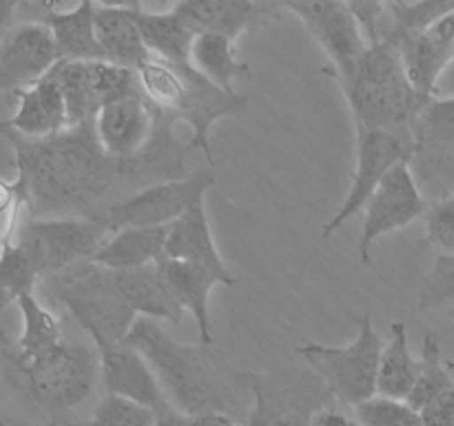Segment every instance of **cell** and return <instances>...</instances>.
<instances>
[{"instance_id":"35","label":"cell","mask_w":454,"mask_h":426,"mask_svg":"<svg viewBox=\"0 0 454 426\" xmlns=\"http://www.w3.org/2000/svg\"><path fill=\"white\" fill-rule=\"evenodd\" d=\"M359 426H424L421 413L406 399H390L375 395L353 408Z\"/></svg>"},{"instance_id":"33","label":"cell","mask_w":454,"mask_h":426,"mask_svg":"<svg viewBox=\"0 0 454 426\" xmlns=\"http://www.w3.org/2000/svg\"><path fill=\"white\" fill-rule=\"evenodd\" d=\"M454 9V0H424V3H388L393 27L386 34L393 38H408L421 34L433 22ZM386 38V36H384Z\"/></svg>"},{"instance_id":"22","label":"cell","mask_w":454,"mask_h":426,"mask_svg":"<svg viewBox=\"0 0 454 426\" xmlns=\"http://www.w3.org/2000/svg\"><path fill=\"white\" fill-rule=\"evenodd\" d=\"M115 282L122 291L124 300L129 302L136 315L146 320H167L177 324L184 315V309L173 296L160 262L140 269L120 271L115 273Z\"/></svg>"},{"instance_id":"37","label":"cell","mask_w":454,"mask_h":426,"mask_svg":"<svg viewBox=\"0 0 454 426\" xmlns=\"http://www.w3.org/2000/svg\"><path fill=\"white\" fill-rule=\"evenodd\" d=\"M22 213H27V200L20 182L16 178L12 182L0 178V248L16 240Z\"/></svg>"},{"instance_id":"27","label":"cell","mask_w":454,"mask_h":426,"mask_svg":"<svg viewBox=\"0 0 454 426\" xmlns=\"http://www.w3.org/2000/svg\"><path fill=\"white\" fill-rule=\"evenodd\" d=\"M189 65L208 83L229 93H238L235 84L248 80L251 75V67L239 60L235 53L233 40L217 34L195 36L193 44H191Z\"/></svg>"},{"instance_id":"38","label":"cell","mask_w":454,"mask_h":426,"mask_svg":"<svg viewBox=\"0 0 454 426\" xmlns=\"http://www.w3.org/2000/svg\"><path fill=\"white\" fill-rule=\"evenodd\" d=\"M426 238L439 256H454V195L430 209L426 216Z\"/></svg>"},{"instance_id":"18","label":"cell","mask_w":454,"mask_h":426,"mask_svg":"<svg viewBox=\"0 0 454 426\" xmlns=\"http://www.w3.org/2000/svg\"><path fill=\"white\" fill-rule=\"evenodd\" d=\"M164 260L191 262V264H198L202 269L211 271L226 287H233L235 284L233 273L226 266V262L222 260L215 240H213L204 200L193 204L180 220H176L168 226L167 244H164Z\"/></svg>"},{"instance_id":"10","label":"cell","mask_w":454,"mask_h":426,"mask_svg":"<svg viewBox=\"0 0 454 426\" xmlns=\"http://www.w3.org/2000/svg\"><path fill=\"white\" fill-rule=\"evenodd\" d=\"M357 129V146H355V173L350 189L335 216L324 225L322 235L331 238L341 225L357 216L377 186L397 164L411 162L415 158V136L386 129Z\"/></svg>"},{"instance_id":"28","label":"cell","mask_w":454,"mask_h":426,"mask_svg":"<svg viewBox=\"0 0 454 426\" xmlns=\"http://www.w3.org/2000/svg\"><path fill=\"white\" fill-rule=\"evenodd\" d=\"M419 375V358L408 344V327L402 320L390 324V340L384 344L377 373V395L390 399H408Z\"/></svg>"},{"instance_id":"36","label":"cell","mask_w":454,"mask_h":426,"mask_svg":"<svg viewBox=\"0 0 454 426\" xmlns=\"http://www.w3.org/2000/svg\"><path fill=\"white\" fill-rule=\"evenodd\" d=\"M454 306V256H437L419 291L421 311H448Z\"/></svg>"},{"instance_id":"3","label":"cell","mask_w":454,"mask_h":426,"mask_svg":"<svg viewBox=\"0 0 454 426\" xmlns=\"http://www.w3.org/2000/svg\"><path fill=\"white\" fill-rule=\"evenodd\" d=\"M341 84L355 127L412 133V124L428 102L415 91L403 67L399 43L386 36L366 49Z\"/></svg>"},{"instance_id":"48","label":"cell","mask_w":454,"mask_h":426,"mask_svg":"<svg viewBox=\"0 0 454 426\" xmlns=\"http://www.w3.org/2000/svg\"><path fill=\"white\" fill-rule=\"evenodd\" d=\"M49 426H51V424H49ZM53 426H56V424H53ZM60 426H78V424H60Z\"/></svg>"},{"instance_id":"1","label":"cell","mask_w":454,"mask_h":426,"mask_svg":"<svg viewBox=\"0 0 454 426\" xmlns=\"http://www.w3.org/2000/svg\"><path fill=\"white\" fill-rule=\"evenodd\" d=\"M0 136L13 149L29 217H91L105 207L106 195L133 185L127 162L105 154L93 122L43 140H29L0 124Z\"/></svg>"},{"instance_id":"44","label":"cell","mask_w":454,"mask_h":426,"mask_svg":"<svg viewBox=\"0 0 454 426\" xmlns=\"http://www.w3.org/2000/svg\"><path fill=\"white\" fill-rule=\"evenodd\" d=\"M18 7H20V4L12 3V0H0V38L4 36V27L9 25V20L13 18Z\"/></svg>"},{"instance_id":"43","label":"cell","mask_w":454,"mask_h":426,"mask_svg":"<svg viewBox=\"0 0 454 426\" xmlns=\"http://www.w3.org/2000/svg\"><path fill=\"white\" fill-rule=\"evenodd\" d=\"M155 426H191V420L184 413L177 411V408L167 406L158 411V424Z\"/></svg>"},{"instance_id":"14","label":"cell","mask_w":454,"mask_h":426,"mask_svg":"<svg viewBox=\"0 0 454 426\" xmlns=\"http://www.w3.org/2000/svg\"><path fill=\"white\" fill-rule=\"evenodd\" d=\"M58 62L51 31L38 20L22 22L0 38V93L16 96L53 69Z\"/></svg>"},{"instance_id":"39","label":"cell","mask_w":454,"mask_h":426,"mask_svg":"<svg viewBox=\"0 0 454 426\" xmlns=\"http://www.w3.org/2000/svg\"><path fill=\"white\" fill-rule=\"evenodd\" d=\"M350 12L357 18L359 27H362V34L366 38L368 47L381 43L384 36H381V22H384V16L388 13V3H348Z\"/></svg>"},{"instance_id":"13","label":"cell","mask_w":454,"mask_h":426,"mask_svg":"<svg viewBox=\"0 0 454 426\" xmlns=\"http://www.w3.org/2000/svg\"><path fill=\"white\" fill-rule=\"evenodd\" d=\"M158 127V111L142 98V93L109 102L93 118L98 142L105 154L118 162H129L145 154Z\"/></svg>"},{"instance_id":"8","label":"cell","mask_w":454,"mask_h":426,"mask_svg":"<svg viewBox=\"0 0 454 426\" xmlns=\"http://www.w3.org/2000/svg\"><path fill=\"white\" fill-rule=\"evenodd\" d=\"M106 238L109 231L89 217H25L13 242L43 282L91 260Z\"/></svg>"},{"instance_id":"23","label":"cell","mask_w":454,"mask_h":426,"mask_svg":"<svg viewBox=\"0 0 454 426\" xmlns=\"http://www.w3.org/2000/svg\"><path fill=\"white\" fill-rule=\"evenodd\" d=\"M171 287L173 296L180 302L184 311L193 315L198 324L200 344L213 346V320H211V291L215 284H222L217 275L202 269L198 264L180 260H162L160 262Z\"/></svg>"},{"instance_id":"7","label":"cell","mask_w":454,"mask_h":426,"mask_svg":"<svg viewBox=\"0 0 454 426\" xmlns=\"http://www.w3.org/2000/svg\"><path fill=\"white\" fill-rule=\"evenodd\" d=\"M215 185L213 169L177 178V180L153 182L140 186L124 198H115L89 220H96L109 233L120 229H160L180 220L193 204L207 198V191Z\"/></svg>"},{"instance_id":"2","label":"cell","mask_w":454,"mask_h":426,"mask_svg":"<svg viewBox=\"0 0 454 426\" xmlns=\"http://www.w3.org/2000/svg\"><path fill=\"white\" fill-rule=\"evenodd\" d=\"M129 346L151 364L168 404L186 417L226 413L247 426L251 406L248 371H238L211 346H186L153 320L140 318L127 335Z\"/></svg>"},{"instance_id":"29","label":"cell","mask_w":454,"mask_h":426,"mask_svg":"<svg viewBox=\"0 0 454 426\" xmlns=\"http://www.w3.org/2000/svg\"><path fill=\"white\" fill-rule=\"evenodd\" d=\"M49 74L56 80V84L62 91V98H65L69 129L91 124L96 114L100 111L96 91H93L91 65L89 62L58 60Z\"/></svg>"},{"instance_id":"47","label":"cell","mask_w":454,"mask_h":426,"mask_svg":"<svg viewBox=\"0 0 454 426\" xmlns=\"http://www.w3.org/2000/svg\"><path fill=\"white\" fill-rule=\"evenodd\" d=\"M448 364V368H450V371H452V375H454V358L450 359V362H446Z\"/></svg>"},{"instance_id":"26","label":"cell","mask_w":454,"mask_h":426,"mask_svg":"<svg viewBox=\"0 0 454 426\" xmlns=\"http://www.w3.org/2000/svg\"><path fill=\"white\" fill-rule=\"evenodd\" d=\"M131 9L137 27H140L146 51L151 56L173 62V65H186L189 62L195 34L180 20V16L173 9H168V12H149L140 3H131Z\"/></svg>"},{"instance_id":"9","label":"cell","mask_w":454,"mask_h":426,"mask_svg":"<svg viewBox=\"0 0 454 426\" xmlns=\"http://www.w3.org/2000/svg\"><path fill=\"white\" fill-rule=\"evenodd\" d=\"M253 404L247 426H313L319 411L335 404L313 371H248Z\"/></svg>"},{"instance_id":"6","label":"cell","mask_w":454,"mask_h":426,"mask_svg":"<svg viewBox=\"0 0 454 426\" xmlns=\"http://www.w3.org/2000/svg\"><path fill=\"white\" fill-rule=\"evenodd\" d=\"M310 371L328 386L337 404L355 408L377 395V373L384 340L371 315L359 320V333L346 346H324L315 342L295 346Z\"/></svg>"},{"instance_id":"24","label":"cell","mask_w":454,"mask_h":426,"mask_svg":"<svg viewBox=\"0 0 454 426\" xmlns=\"http://www.w3.org/2000/svg\"><path fill=\"white\" fill-rule=\"evenodd\" d=\"M16 304L22 315V333L13 344L9 342V344L0 346V353L7 358L12 367L29 362V359L47 353V351H51L53 346L65 340L60 318L51 313V309H47L35 297V293H27Z\"/></svg>"},{"instance_id":"5","label":"cell","mask_w":454,"mask_h":426,"mask_svg":"<svg viewBox=\"0 0 454 426\" xmlns=\"http://www.w3.org/2000/svg\"><path fill=\"white\" fill-rule=\"evenodd\" d=\"M27 398L56 426L71 411L96 395L100 380V351L78 340H62L47 353L13 367Z\"/></svg>"},{"instance_id":"45","label":"cell","mask_w":454,"mask_h":426,"mask_svg":"<svg viewBox=\"0 0 454 426\" xmlns=\"http://www.w3.org/2000/svg\"><path fill=\"white\" fill-rule=\"evenodd\" d=\"M0 426H34V424H29V422L22 420L20 415H16L12 408H4L3 404H0Z\"/></svg>"},{"instance_id":"32","label":"cell","mask_w":454,"mask_h":426,"mask_svg":"<svg viewBox=\"0 0 454 426\" xmlns=\"http://www.w3.org/2000/svg\"><path fill=\"white\" fill-rule=\"evenodd\" d=\"M38 284V273L16 242L0 248V346L9 344L3 331V313L12 302L34 293Z\"/></svg>"},{"instance_id":"30","label":"cell","mask_w":454,"mask_h":426,"mask_svg":"<svg viewBox=\"0 0 454 426\" xmlns=\"http://www.w3.org/2000/svg\"><path fill=\"white\" fill-rule=\"evenodd\" d=\"M452 386L454 375L448 364H443L442 359V344H439L437 333L426 328L419 358V375H417L415 389L408 395L406 402L421 413L433 399H437L439 395L446 393Z\"/></svg>"},{"instance_id":"21","label":"cell","mask_w":454,"mask_h":426,"mask_svg":"<svg viewBox=\"0 0 454 426\" xmlns=\"http://www.w3.org/2000/svg\"><path fill=\"white\" fill-rule=\"evenodd\" d=\"M96 38L106 62L136 71L151 58L129 4H96Z\"/></svg>"},{"instance_id":"41","label":"cell","mask_w":454,"mask_h":426,"mask_svg":"<svg viewBox=\"0 0 454 426\" xmlns=\"http://www.w3.org/2000/svg\"><path fill=\"white\" fill-rule=\"evenodd\" d=\"M335 404H331V406H326L324 411H319L313 426H359L355 415H348V413H344L341 408H337Z\"/></svg>"},{"instance_id":"34","label":"cell","mask_w":454,"mask_h":426,"mask_svg":"<svg viewBox=\"0 0 454 426\" xmlns=\"http://www.w3.org/2000/svg\"><path fill=\"white\" fill-rule=\"evenodd\" d=\"M158 411L118 395H102L93 406L89 422L78 426H155Z\"/></svg>"},{"instance_id":"46","label":"cell","mask_w":454,"mask_h":426,"mask_svg":"<svg viewBox=\"0 0 454 426\" xmlns=\"http://www.w3.org/2000/svg\"><path fill=\"white\" fill-rule=\"evenodd\" d=\"M446 318H448V324H450V328H452V333H454V306H452V309L446 311Z\"/></svg>"},{"instance_id":"12","label":"cell","mask_w":454,"mask_h":426,"mask_svg":"<svg viewBox=\"0 0 454 426\" xmlns=\"http://www.w3.org/2000/svg\"><path fill=\"white\" fill-rule=\"evenodd\" d=\"M279 7L304 22L326 51L337 78H346L366 53L368 43L348 3H279Z\"/></svg>"},{"instance_id":"20","label":"cell","mask_w":454,"mask_h":426,"mask_svg":"<svg viewBox=\"0 0 454 426\" xmlns=\"http://www.w3.org/2000/svg\"><path fill=\"white\" fill-rule=\"evenodd\" d=\"M43 12L38 22L47 25V29L51 31L58 60H105L96 38V22H93L96 3L84 0L67 12L58 9L56 4H43Z\"/></svg>"},{"instance_id":"19","label":"cell","mask_w":454,"mask_h":426,"mask_svg":"<svg viewBox=\"0 0 454 426\" xmlns=\"http://www.w3.org/2000/svg\"><path fill=\"white\" fill-rule=\"evenodd\" d=\"M16 100L18 105L12 118L0 120V124L9 131L29 140H43L69 129L65 98L51 74L18 91Z\"/></svg>"},{"instance_id":"15","label":"cell","mask_w":454,"mask_h":426,"mask_svg":"<svg viewBox=\"0 0 454 426\" xmlns=\"http://www.w3.org/2000/svg\"><path fill=\"white\" fill-rule=\"evenodd\" d=\"M171 9L195 36L217 34L233 43L244 31H251L269 18L278 20L284 13L279 4L251 0H184L176 3Z\"/></svg>"},{"instance_id":"40","label":"cell","mask_w":454,"mask_h":426,"mask_svg":"<svg viewBox=\"0 0 454 426\" xmlns=\"http://www.w3.org/2000/svg\"><path fill=\"white\" fill-rule=\"evenodd\" d=\"M424 426H454V386L421 411Z\"/></svg>"},{"instance_id":"4","label":"cell","mask_w":454,"mask_h":426,"mask_svg":"<svg viewBox=\"0 0 454 426\" xmlns=\"http://www.w3.org/2000/svg\"><path fill=\"white\" fill-rule=\"evenodd\" d=\"M75 324L93 340L96 349L127 340L137 322L136 311L124 300L114 271L87 260L40 282Z\"/></svg>"},{"instance_id":"25","label":"cell","mask_w":454,"mask_h":426,"mask_svg":"<svg viewBox=\"0 0 454 426\" xmlns=\"http://www.w3.org/2000/svg\"><path fill=\"white\" fill-rule=\"evenodd\" d=\"M168 226L160 229H120L109 233L91 262L105 269L120 271L140 269L164 260V244H167Z\"/></svg>"},{"instance_id":"31","label":"cell","mask_w":454,"mask_h":426,"mask_svg":"<svg viewBox=\"0 0 454 426\" xmlns=\"http://www.w3.org/2000/svg\"><path fill=\"white\" fill-rule=\"evenodd\" d=\"M415 154H454V98L430 100L412 124Z\"/></svg>"},{"instance_id":"16","label":"cell","mask_w":454,"mask_h":426,"mask_svg":"<svg viewBox=\"0 0 454 426\" xmlns=\"http://www.w3.org/2000/svg\"><path fill=\"white\" fill-rule=\"evenodd\" d=\"M395 40L402 49L408 80L415 87V91L426 102H430L437 91L439 78L454 60V9L439 18L437 22H433L421 34Z\"/></svg>"},{"instance_id":"11","label":"cell","mask_w":454,"mask_h":426,"mask_svg":"<svg viewBox=\"0 0 454 426\" xmlns=\"http://www.w3.org/2000/svg\"><path fill=\"white\" fill-rule=\"evenodd\" d=\"M424 213L426 198L417 185L411 162L397 164L364 207V229L359 238L362 264H371V247L381 235L412 225Z\"/></svg>"},{"instance_id":"17","label":"cell","mask_w":454,"mask_h":426,"mask_svg":"<svg viewBox=\"0 0 454 426\" xmlns=\"http://www.w3.org/2000/svg\"><path fill=\"white\" fill-rule=\"evenodd\" d=\"M100 351V380L106 395L131 399L153 411L171 406L151 364L127 342Z\"/></svg>"},{"instance_id":"42","label":"cell","mask_w":454,"mask_h":426,"mask_svg":"<svg viewBox=\"0 0 454 426\" xmlns=\"http://www.w3.org/2000/svg\"><path fill=\"white\" fill-rule=\"evenodd\" d=\"M189 420L191 426H244L242 422L226 413H202V415H193Z\"/></svg>"}]
</instances>
